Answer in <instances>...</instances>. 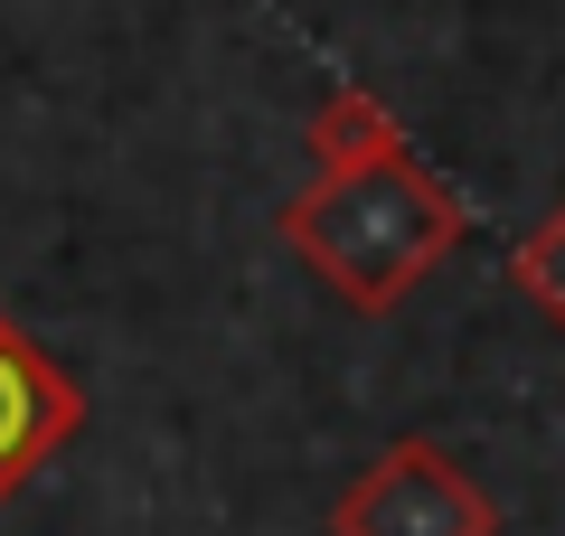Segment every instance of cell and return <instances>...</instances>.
Segmentation results:
<instances>
[{
	"mask_svg": "<svg viewBox=\"0 0 565 536\" xmlns=\"http://www.w3.org/2000/svg\"><path fill=\"white\" fill-rule=\"evenodd\" d=\"M462 226H471L462 199L396 141V151L359 160V170H311V189L282 199L274 236L340 311L386 320L452 245H462Z\"/></svg>",
	"mask_w": 565,
	"mask_h": 536,
	"instance_id": "obj_1",
	"label": "cell"
},
{
	"mask_svg": "<svg viewBox=\"0 0 565 536\" xmlns=\"http://www.w3.org/2000/svg\"><path fill=\"white\" fill-rule=\"evenodd\" d=\"M330 536H500V499L462 471L434 433L386 442L330 499Z\"/></svg>",
	"mask_w": 565,
	"mask_h": 536,
	"instance_id": "obj_2",
	"label": "cell"
},
{
	"mask_svg": "<svg viewBox=\"0 0 565 536\" xmlns=\"http://www.w3.org/2000/svg\"><path fill=\"white\" fill-rule=\"evenodd\" d=\"M76 424H85V386L66 377V357L0 311V499H20L76 442Z\"/></svg>",
	"mask_w": 565,
	"mask_h": 536,
	"instance_id": "obj_3",
	"label": "cell"
},
{
	"mask_svg": "<svg viewBox=\"0 0 565 536\" xmlns=\"http://www.w3.org/2000/svg\"><path fill=\"white\" fill-rule=\"evenodd\" d=\"M396 114H386L367 85H340V95H321L311 104V122H302V151H311V170H359V160H377V151H396Z\"/></svg>",
	"mask_w": 565,
	"mask_h": 536,
	"instance_id": "obj_4",
	"label": "cell"
},
{
	"mask_svg": "<svg viewBox=\"0 0 565 536\" xmlns=\"http://www.w3.org/2000/svg\"><path fill=\"white\" fill-rule=\"evenodd\" d=\"M509 282L527 292V311H537L546 330H565V199L509 245Z\"/></svg>",
	"mask_w": 565,
	"mask_h": 536,
	"instance_id": "obj_5",
	"label": "cell"
}]
</instances>
